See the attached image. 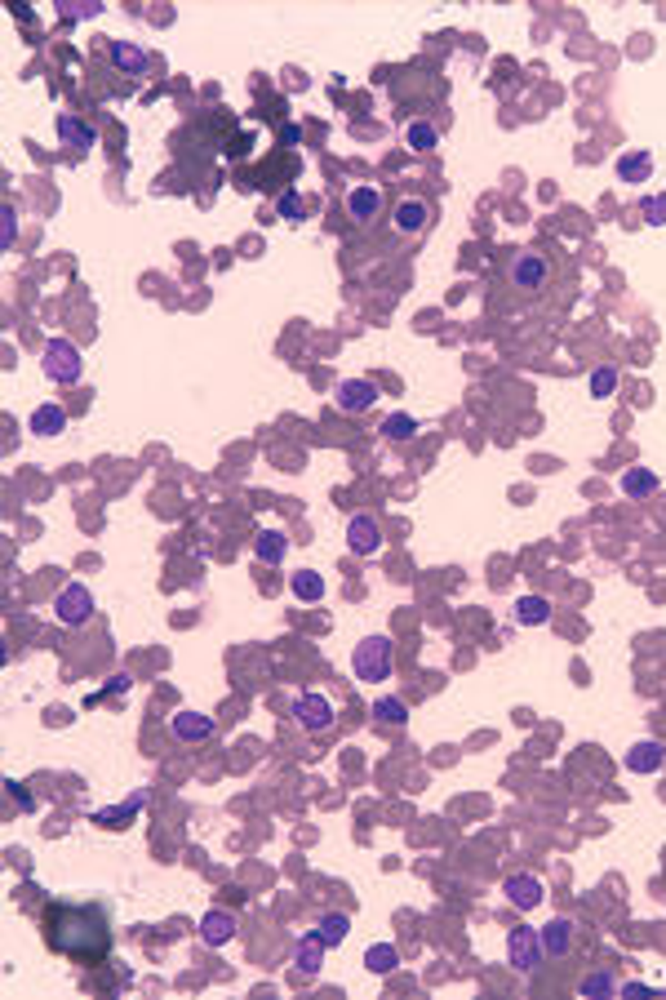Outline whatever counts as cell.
<instances>
[{
  "label": "cell",
  "instance_id": "cell-28",
  "mask_svg": "<svg viewBox=\"0 0 666 1000\" xmlns=\"http://www.w3.org/2000/svg\"><path fill=\"white\" fill-rule=\"evenodd\" d=\"M373 721L382 725H409V707H405V698H378L373 703Z\"/></svg>",
  "mask_w": 666,
  "mask_h": 1000
},
{
  "label": "cell",
  "instance_id": "cell-3",
  "mask_svg": "<svg viewBox=\"0 0 666 1000\" xmlns=\"http://www.w3.org/2000/svg\"><path fill=\"white\" fill-rule=\"evenodd\" d=\"M507 280H511V289L538 294V289H547V280H551V263H547L542 254H533V250H515L511 259H507Z\"/></svg>",
  "mask_w": 666,
  "mask_h": 1000
},
{
  "label": "cell",
  "instance_id": "cell-19",
  "mask_svg": "<svg viewBox=\"0 0 666 1000\" xmlns=\"http://www.w3.org/2000/svg\"><path fill=\"white\" fill-rule=\"evenodd\" d=\"M254 556L262 561V565H280V561L289 556V538H285V529H258Z\"/></svg>",
  "mask_w": 666,
  "mask_h": 1000
},
{
  "label": "cell",
  "instance_id": "cell-17",
  "mask_svg": "<svg viewBox=\"0 0 666 1000\" xmlns=\"http://www.w3.org/2000/svg\"><path fill=\"white\" fill-rule=\"evenodd\" d=\"M538 934H542V951H547V956H568V951H573V920H568V916L547 920Z\"/></svg>",
  "mask_w": 666,
  "mask_h": 1000
},
{
  "label": "cell",
  "instance_id": "cell-37",
  "mask_svg": "<svg viewBox=\"0 0 666 1000\" xmlns=\"http://www.w3.org/2000/svg\"><path fill=\"white\" fill-rule=\"evenodd\" d=\"M5 788H9V796H14V800H18V805H23V809H32V805H36V800H32V796H27V791L18 788V783H5Z\"/></svg>",
  "mask_w": 666,
  "mask_h": 1000
},
{
  "label": "cell",
  "instance_id": "cell-22",
  "mask_svg": "<svg viewBox=\"0 0 666 1000\" xmlns=\"http://www.w3.org/2000/svg\"><path fill=\"white\" fill-rule=\"evenodd\" d=\"M515 623H520V627H542V623H551V600H547V596H520V600H515Z\"/></svg>",
  "mask_w": 666,
  "mask_h": 1000
},
{
  "label": "cell",
  "instance_id": "cell-11",
  "mask_svg": "<svg viewBox=\"0 0 666 1000\" xmlns=\"http://www.w3.org/2000/svg\"><path fill=\"white\" fill-rule=\"evenodd\" d=\"M169 730H174V738L178 742H205V738H213V721H209L205 712H192V707H183L174 721H169Z\"/></svg>",
  "mask_w": 666,
  "mask_h": 1000
},
{
  "label": "cell",
  "instance_id": "cell-14",
  "mask_svg": "<svg viewBox=\"0 0 666 1000\" xmlns=\"http://www.w3.org/2000/svg\"><path fill=\"white\" fill-rule=\"evenodd\" d=\"M201 939H205V948H227V943L236 939V916L222 911V907L205 911V920H201Z\"/></svg>",
  "mask_w": 666,
  "mask_h": 1000
},
{
  "label": "cell",
  "instance_id": "cell-24",
  "mask_svg": "<svg viewBox=\"0 0 666 1000\" xmlns=\"http://www.w3.org/2000/svg\"><path fill=\"white\" fill-rule=\"evenodd\" d=\"M315 934L324 939V948H338L347 934H352V920H347V911H324L320 920H315Z\"/></svg>",
  "mask_w": 666,
  "mask_h": 1000
},
{
  "label": "cell",
  "instance_id": "cell-31",
  "mask_svg": "<svg viewBox=\"0 0 666 1000\" xmlns=\"http://www.w3.org/2000/svg\"><path fill=\"white\" fill-rule=\"evenodd\" d=\"M289 587H294V596H298V600H324V579H320V574H311V570H303V574H294V579H289Z\"/></svg>",
  "mask_w": 666,
  "mask_h": 1000
},
{
  "label": "cell",
  "instance_id": "cell-25",
  "mask_svg": "<svg viewBox=\"0 0 666 1000\" xmlns=\"http://www.w3.org/2000/svg\"><path fill=\"white\" fill-rule=\"evenodd\" d=\"M27 427H32L36 436H58V431L67 427V414H62V405H36Z\"/></svg>",
  "mask_w": 666,
  "mask_h": 1000
},
{
  "label": "cell",
  "instance_id": "cell-29",
  "mask_svg": "<svg viewBox=\"0 0 666 1000\" xmlns=\"http://www.w3.org/2000/svg\"><path fill=\"white\" fill-rule=\"evenodd\" d=\"M276 213L289 218V222H303V218H307V196H303L298 187H285L280 201H276Z\"/></svg>",
  "mask_w": 666,
  "mask_h": 1000
},
{
  "label": "cell",
  "instance_id": "cell-4",
  "mask_svg": "<svg viewBox=\"0 0 666 1000\" xmlns=\"http://www.w3.org/2000/svg\"><path fill=\"white\" fill-rule=\"evenodd\" d=\"M53 618H58L62 627H85V623L94 618V596H89V587H85V582H67V587L53 596Z\"/></svg>",
  "mask_w": 666,
  "mask_h": 1000
},
{
  "label": "cell",
  "instance_id": "cell-21",
  "mask_svg": "<svg viewBox=\"0 0 666 1000\" xmlns=\"http://www.w3.org/2000/svg\"><path fill=\"white\" fill-rule=\"evenodd\" d=\"M58 138H62V147H71V152H89V147H94V129H89L80 116H58Z\"/></svg>",
  "mask_w": 666,
  "mask_h": 1000
},
{
  "label": "cell",
  "instance_id": "cell-12",
  "mask_svg": "<svg viewBox=\"0 0 666 1000\" xmlns=\"http://www.w3.org/2000/svg\"><path fill=\"white\" fill-rule=\"evenodd\" d=\"M502 894L511 898V907H520V911H533V907H542L547 890H542V881H538V876H507Z\"/></svg>",
  "mask_w": 666,
  "mask_h": 1000
},
{
  "label": "cell",
  "instance_id": "cell-7",
  "mask_svg": "<svg viewBox=\"0 0 666 1000\" xmlns=\"http://www.w3.org/2000/svg\"><path fill=\"white\" fill-rule=\"evenodd\" d=\"M294 721H298V730H307V734H324V730L333 725V703H329L324 693H298V698H294Z\"/></svg>",
  "mask_w": 666,
  "mask_h": 1000
},
{
  "label": "cell",
  "instance_id": "cell-20",
  "mask_svg": "<svg viewBox=\"0 0 666 1000\" xmlns=\"http://www.w3.org/2000/svg\"><path fill=\"white\" fill-rule=\"evenodd\" d=\"M143 805H147V791H134L129 800H120V805H111V809H98L94 823H103V827H125L129 818L143 814Z\"/></svg>",
  "mask_w": 666,
  "mask_h": 1000
},
{
  "label": "cell",
  "instance_id": "cell-36",
  "mask_svg": "<svg viewBox=\"0 0 666 1000\" xmlns=\"http://www.w3.org/2000/svg\"><path fill=\"white\" fill-rule=\"evenodd\" d=\"M62 9V18H94L103 5H94V0H76V5H58Z\"/></svg>",
  "mask_w": 666,
  "mask_h": 1000
},
{
  "label": "cell",
  "instance_id": "cell-9",
  "mask_svg": "<svg viewBox=\"0 0 666 1000\" xmlns=\"http://www.w3.org/2000/svg\"><path fill=\"white\" fill-rule=\"evenodd\" d=\"M662 760H666V747L658 742V738H640V742L622 756V765H626L631 774H658Z\"/></svg>",
  "mask_w": 666,
  "mask_h": 1000
},
{
  "label": "cell",
  "instance_id": "cell-1",
  "mask_svg": "<svg viewBox=\"0 0 666 1000\" xmlns=\"http://www.w3.org/2000/svg\"><path fill=\"white\" fill-rule=\"evenodd\" d=\"M45 943L71 960L98 965L111 956V916L98 902H76V907H50L45 916Z\"/></svg>",
  "mask_w": 666,
  "mask_h": 1000
},
{
  "label": "cell",
  "instance_id": "cell-10",
  "mask_svg": "<svg viewBox=\"0 0 666 1000\" xmlns=\"http://www.w3.org/2000/svg\"><path fill=\"white\" fill-rule=\"evenodd\" d=\"M347 547L356 552V556H373L378 547H382V529H378V521L373 516H352L347 521Z\"/></svg>",
  "mask_w": 666,
  "mask_h": 1000
},
{
  "label": "cell",
  "instance_id": "cell-18",
  "mask_svg": "<svg viewBox=\"0 0 666 1000\" xmlns=\"http://www.w3.org/2000/svg\"><path fill=\"white\" fill-rule=\"evenodd\" d=\"M324 951H329V948H324V939L311 929L307 939H298V948H294V969L315 978V974H320V965H324Z\"/></svg>",
  "mask_w": 666,
  "mask_h": 1000
},
{
  "label": "cell",
  "instance_id": "cell-38",
  "mask_svg": "<svg viewBox=\"0 0 666 1000\" xmlns=\"http://www.w3.org/2000/svg\"><path fill=\"white\" fill-rule=\"evenodd\" d=\"M14 231H18V222H14V210H5V236H0V241H5V245H14Z\"/></svg>",
  "mask_w": 666,
  "mask_h": 1000
},
{
  "label": "cell",
  "instance_id": "cell-32",
  "mask_svg": "<svg viewBox=\"0 0 666 1000\" xmlns=\"http://www.w3.org/2000/svg\"><path fill=\"white\" fill-rule=\"evenodd\" d=\"M577 992H582V996H617L622 983H617L614 974H586V978L577 983Z\"/></svg>",
  "mask_w": 666,
  "mask_h": 1000
},
{
  "label": "cell",
  "instance_id": "cell-6",
  "mask_svg": "<svg viewBox=\"0 0 666 1000\" xmlns=\"http://www.w3.org/2000/svg\"><path fill=\"white\" fill-rule=\"evenodd\" d=\"M542 934L538 929H529V925H520V929H511L507 934V960H511V969H520V974H529V969H538L542 965Z\"/></svg>",
  "mask_w": 666,
  "mask_h": 1000
},
{
  "label": "cell",
  "instance_id": "cell-23",
  "mask_svg": "<svg viewBox=\"0 0 666 1000\" xmlns=\"http://www.w3.org/2000/svg\"><path fill=\"white\" fill-rule=\"evenodd\" d=\"M622 494H631V498H649V494H658V472H649V467H631V472H622Z\"/></svg>",
  "mask_w": 666,
  "mask_h": 1000
},
{
  "label": "cell",
  "instance_id": "cell-27",
  "mask_svg": "<svg viewBox=\"0 0 666 1000\" xmlns=\"http://www.w3.org/2000/svg\"><path fill=\"white\" fill-rule=\"evenodd\" d=\"M649 174H653V156H649V152H635V156L617 160V178H622V183H649Z\"/></svg>",
  "mask_w": 666,
  "mask_h": 1000
},
{
  "label": "cell",
  "instance_id": "cell-26",
  "mask_svg": "<svg viewBox=\"0 0 666 1000\" xmlns=\"http://www.w3.org/2000/svg\"><path fill=\"white\" fill-rule=\"evenodd\" d=\"M396 965H400L396 943H373V948L364 951V969H369V974H391Z\"/></svg>",
  "mask_w": 666,
  "mask_h": 1000
},
{
  "label": "cell",
  "instance_id": "cell-2",
  "mask_svg": "<svg viewBox=\"0 0 666 1000\" xmlns=\"http://www.w3.org/2000/svg\"><path fill=\"white\" fill-rule=\"evenodd\" d=\"M352 667H356V681H364V684L391 681V672H396V645H391L387 636H364L356 645V654H352Z\"/></svg>",
  "mask_w": 666,
  "mask_h": 1000
},
{
  "label": "cell",
  "instance_id": "cell-39",
  "mask_svg": "<svg viewBox=\"0 0 666 1000\" xmlns=\"http://www.w3.org/2000/svg\"><path fill=\"white\" fill-rule=\"evenodd\" d=\"M129 689V676H111V684H107V693H125Z\"/></svg>",
  "mask_w": 666,
  "mask_h": 1000
},
{
  "label": "cell",
  "instance_id": "cell-34",
  "mask_svg": "<svg viewBox=\"0 0 666 1000\" xmlns=\"http://www.w3.org/2000/svg\"><path fill=\"white\" fill-rule=\"evenodd\" d=\"M382 431H387L391 440H409L413 431H417V422H413V414H391V419L382 422Z\"/></svg>",
  "mask_w": 666,
  "mask_h": 1000
},
{
  "label": "cell",
  "instance_id": "cell-35",
  "mask_svg": "<svg viewBox=\"0 0 666 1000\" xmlns=\"http://www.w3.org/2000/svg\"><path fill=\"white\" fill-rule=\"evenodd\" d=\"M644 222L666 227V192H662V196H649V201H644Z\"/></svg>",
  "mask_w": 666,
  "mask_h": 1000
},
{
  "label": "cell",
  "instance_id": "cell-8",
  "mask_svg": "<svg viewBox=\"0 0 666 1000\" xmlns=\"http://www.w3.org/2000/svg\"><path fill=\"white\" fill-rule=\"evenodd\" d=\"M333 396H338V410H347V414H364L378 405V387L369 378H342Z\"/></svg>",
  "mask_w": 666,
  "mask_h": 1000
},
{
  "label": "cell",
  "instance_id": "cell-5",
  "mask_svg": "<svg viewBox=\"0 0 666 1000\" xmlns=\"http://www.w3.org/2000/svg\"><path fill=\"white\" fill-rule=\"evenodd\" d=\"M80 352H76V343H67V338H50L45 343V373H50L53 382H62V387H71V382H80Z\"/></svg>",
  "mask_w": 666,
  "mask_h": 1000
},
{
  "label": "cell",
  "instance_id": "cell-15",
  "mask_svg": "<svg viewBox=\"0 0 666 1000\" xmlns=\"http://www.w3.org/2000/svg\"><path fill=\"white\" fill-rule=\"evenodd\" d=\"M382 213V192L378 187H369V183H360L347 192V218H356V222H373Z\"/></svg>",
  "mask_w": 666,
  "mask_h": 1000
},
{
  "label": "cell",
  "instance_id": "cell-33",
  "mask_svg": "<svg viewBox=\"0 0 666 1000\" xmlns=\"http://www.w3.org/2000/svg\"><path fill=\"white\" fill-rule=\"evenodd\" d=\"M614 392H617V369L614 365L596 369V373H591V396H600V401H605V396H614Z\"/></svg>",
  "mask_w": 666,
  "mask_h": 1000
},
{
  "label": "cell",
  "instance_id": "cell-30",
  "mask_svg": "<svg viewBox=\"0 0 666 1000\" xmlns=\"http://www.w3.org/2000/svg\"><path fill=\"white\" fill-rule=\"evenodd\" d=\"M405 138H409L413 152H431V147L440 143V129H436L431 120H413L409 129H405Z\"/></svg>",
  "mask_w": 666,
  "mask_h": 1000
},
{
  "label": "cell",
  "instance_id": "cell-16",
  "mask_svg": "<svg viewBox=\"0 0 666 1000\" xmlns=\"http://www.w3.org/2000/svg\"><path fill=\"white\" fill-rule=\"evenodd\" d=\"M107 53H111V67L125 71V76H143V71H147V50L134 45V41H111Z\"/></svg>",
  "mask_w": 666,
  "mask_h": 1000
},
{
  "label": "cell",
  "instance_id": "cell-13",
  "mask_svg": "<svg viewBox=\"0 0 666 1000\" xmlns=\"http://www.w3.org/2000/svg\"><path fill=\"white\" fill-rule=\"evenodd\" d=\"M391 222H396V231L400 236H413V231H422L427 222H431V205L422 201V196H405L396 213H391Z\"/></svg>",
  "mask_w": 666,
  "mask_h": 1000
}]
</instances>
